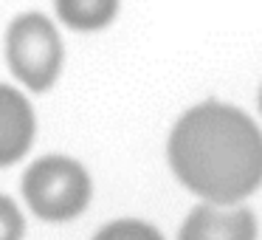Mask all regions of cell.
Wrapping results in <instances>:
<instances>
[{"label":"cell","mask_w":262,"mask_h":240,"mask_svg":"<svg viewBox=\"0 0 262 240\" xmlns=\"http://www.w3.org/2000/svg\"><path fill=\"white\" fill-rule=\"evenodd\" d=\"M93 240H164L161 232L149 223H141V221H116V223H107L102 232L96 234Z\"/></svg>","instance_id":"obj_7"},{"label":"cell","mask_w":262,"mask_h":240,"mask_svg":"<svg viewBox=\"0 0 262 240\" xmlns=\"http://www.w3.org/2000/svg\"><path fill=\"white\" fill-rule=\"evenodd\" d=\"M23 232H26V223L20 209L6 195H0V240H23Z\"/></svg>","instance_id":"obj_8"},{"label":"cell","mask_w":262,"mask_h":240,"mask_svg":"<svg viewBox=\"0 0 262 240\" xmlns=\"http://www.w3.org/2000/svg\"><path fill=\"white\" fill-rule=\"evenodd\" d=\"M34 138V110L29 99L9 85H0V167L20 161Z\"/></svg>","instance_id":"obj_5"},{"label":"cell","mask_w":262,"mask_h":240,"mask_svg":"<svg viewBox=\"0 0 262 240\" xmlns=\"http://www.w3.org/2000/svg\"><path fill=\"white\" fill-rule=\"evenodd\" d=\"M6 59L31 91H48L62 68V40L51 20L37 12L20 14L6 31Z\"/></svg>","instance_id":"obj_3"},{"label":"cell","mask_w":262,"mask_h":240,"mask_svg":"<svg viewBox=\"0 0 262 240\" xmlns=\"http://www.w3.org/2000/svg\"><path fill=\"white\" fill-rule=\"evenodd\" d=\"M259 108H262V91H259Z\"/></svg>","instance_id":"obj_9"},{"label":"cell","mask_w":262,"mask_h":240,"mask_svg":"<svg viewBox=\"0 0 262 240\" xmlns=\"http://www.w3.org/2000/svg\"><path fill=\"white\" fill-rule=\"evenodd\" d=\"M169 164L209 204H239L262 184V133L239 108L203 102L172 127Z\"/></svg>","instance_id":"obj_1"},{"label":"cell","mask_w":262,"mask_h":240,"mask_svg":"<svg viewBox=\"0 0 262 240\" xmlns=\"http://www.w3.org/2000/svg\"><path fill=\"white\" fill-rule=\"evenodd\" d=\"M57 14L76 31H99L119 14V0H57Z\"/></svg>","instance_id":"obj_6"},{"label":"cell","mask_w":262,"mask_h":240,"mask_svg":"<svg viewBox=\"0 0 262 240\" xmlns=\"http://www.w3.org/2000/svg\"><path fill=\"white\" fill-rule=\"evenodd\" d=\"M178 240H256V221L245 206L206 201L192 209Z\"/></svg>","instance_id":"obj_4"},{"label":"cell","mask_w":262,"mask_h":240,"mask_svg":"<svg viewBox=\"0 0 262 240\" xmlns=\"http://www.w3.org/2000/svg\"><path fill=\"white\" fill-rule=\"evenodd\" d=\"M23 195L42 221H71L91 204V178L85 167L65 155H46L23 175Z\"/></svg>","instance_id":"obj_2"}]
</instances>
